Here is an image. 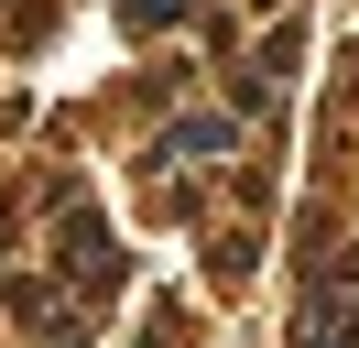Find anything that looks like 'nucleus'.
<instances>
[{
    "mask_svg": "<svg viewBox=\"0 0 359 348\" xmlns=\"http://www.w3.org/2000/svg\"><path fill=\"white\" fill-rule=\"evenodd\" d=\"M175 152H240V109H196V120H175V130L153 142V174L175 163Z\"/></svg>",
    "mask_w": 359,
    "mask_h": 348,
    "instance_id": "7ed1b4c3",
    "label": "nucleus"
},
{
    "mask_svg": "<svg viewBox=\"0 0 359 348\" xmlns=\"http://www.w3.org/2000/svg\"><path fill=\"white\" fill-rule=\"evenodd\" d=\"M196 11V0H120V22H131V33H163V22H185Z\"/></svg>",
    "mask_w": 359,
    "mask_h": 348,
    "instance_id": "20e7f679",
    "label": "nucleus"
},
{
    "mask_svg": "<svg viewBox=\"0 0 359 348\" xmlns=\"http://www.w3.org/2000/svg\"><path fill=\"white\" fill-rule=\"evenodd\" d=\"M348 272H359V261H337V272L305 294V326H294V348H359V304H348Z\"/></svg>",
    "mask_w": 359,
    "mask_h": 348,
    "instance_id": "f03ea898",
    "label": "nucleus"
},
{
    "mask_svg": "<svg viewBox=\"0 0 359 348\" xmlns=\"http://www.w3.org/2000/svg\"><path fill=\"white\" fill-rule=\"evenodd\" d=\"M55 272H66L76 294H109L120 283V250H109V229H98L88 196H55Z\"/></svg>",
    "mask_w": 359,
    "mask_h": 348,
    "instance_id": "f257e3e1",
    "label": "nucleus"
}]
</instances>
